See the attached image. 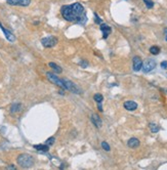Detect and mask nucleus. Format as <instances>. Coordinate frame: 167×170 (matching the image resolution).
<instances>
[{"label":"nucleus","mask_w":167,"mask_h":170,"mask_svg":"<svg viewBox=\"0 0 167 170\" xmlns=\"http://www.w3.org/2000/svg\"><path fill=\"white\" fill-rule=\"evenodd\" d=\"M61 13L66 21L77 23V17H76V15L73 9H72L71 5H64L61 8Z\"/></svg>","instance_id":"1"},{"label":"nucleus","mask_w":167,"mask_h":170,"mask_svg":"<svg viewBox=\"0 0 167 170\" xmlns=\"http://www.w3.org/2000/svg\"><path fill=\"white\" fill-rule=\"evenodd\" d=\"M18 164L23 168H30L34 165V158L28 154H21L17 159Z\"/></svg>","instance_id":"2"},{"label":"nucleus","mask_w":167,"mask_h":170,"mask_svg":"<svg viewBox=\"0 0 167 170\" xmlns=\"http://www.w3.org/2000/svg\"><path fill=\"white\" fill-rule=\"evenodd\" d=\"M46 77H47V79L49 80L51 83L55 84V85H58V86H60L61 88H64L66 89V86H65V82H64V79H61L60 77H58V76H55L53 73H50V72H47L46 73Z\"/></svg>","instance_id":"3"},{"label":"nucleus","mask_w":167,"mask_h":170,"mask_svg":"<svg viewBox=\"0 0 167 170\" xmlns=\"http://www.w3.org/2000/svg\"><path fill=\"white\" fill-rule=\"evenodd\" d=\"M58 42H59V40H58L57 37H54V36H47V37L41 39V44L44 47H47V48L55 46L58 44Z\"/></svg>","instance_id":"4"},{"label":"nucleus","mask_w":167,"mask_h":170,"mask_svg":"<svg viewBox=\"0 0 167 170\" xmlns=\"http://www.w3.org/2000/svg\"><path fill=\"white\" fill-rule=\"evenodd\" d=\"M157 64L156 62L154 61V59H148L147 61H145V63H142V71H144V73H150V72H152L153 70L156 68Z\"/></svg>","instance_id":"5"},{"label":"nucleus","mask_w":167,"mask_h":170,"mask_svg":"<svg viewBox=\"0 0 167 170\" xmlns=\"http://www.w3.org/2000/svg\"><path fill=\"white\" fill-rule=\"evenodd\" d=\"M64 82H65L66 89H68V90L71 91V92H73V93H76V94H79L80 89L74 82L70 81V80H68V79H64Z\"/></svg>","instance_id":"6"},{"label":"nucleus","mask_w":167,"mask_h":170,"mask_svg":"<svg viewBox=\"0 0 167 170\" xmlns=\"http://www.w3.org/2000/svg\"><path fill=\"white\" fill-rule=\"evenodd\" d=\"M9 5H20V6H28L31 3V0H6Z\"/></svg>","instance_id":"7"},{"label":"nucleus","mask_w":167,"mask_h":170,"mask_svg":"<svg viewBox=\"0 0 167 170\" xmlns=\"http://www.w3.org/2000/svg\"><path fill=\"white\" fill-rule=\"evenodd\" d=\"M0 29H1V31L4 33V35H5V37H6V39L8 40V41H11V42H13L15 40V35H13V33H11V31H8L7 29H5L4 27L2 26V24L0 23Z\"/></svg>","instance_id":"8"},{"label":"nucleus","mask_w":167,"mask_h":170,"mask_svg":"<svg viewBox=\"0 0 167 170\" xmlns=\"http://www.w3.org/2000/svg\"><path fill=\"white\" fill-rule=\"evenodd\" d=\"M100 31L102 32V38H104V39H107L108 36L111 34V32H112V28H111L110 26L106 25V24H102V25H100Z\"/></svg>","instance_id":"9"},{"label":"nucleus","mask_w":167,"mask_h":170,"mask_svg":"<svg viewBox=\"0 0 167 170\" xmlns=\"http://www.w3.org/2000/svg\"><path fill=\"white\" fill-rule=\"evenodd\" d=\"M142 68V61L140 57H133V70L135 72L140 71Z\"/></svg>","instance_id":"10"},{"label":"nucleus","mask_w":167,"mask_h":170,"mask_svg":"<svg viewBox=\"0 0 167 170\" xmlns=\"http://www.w3.org/2000/svg\"><path fill=\"white\" fill-rule=\"evenodd\" d=\"M124 108L127 111H134V110L138 109V104L133 101H126L124 103Z\"/></svg>","instance_id":"11"},{"label":"nucleus","mask_w":167,"mask_h":170,"mask_svg":"<svg viewBox=\"0 0 167 170\" xmlns=\"http://www.w3.org/2000/svg\"><path fill=\"white\" fill-rule=\"evenodd\" d=\"M91 121L98 128H100V126H102V119H100V116L96 115V114H93V115L91 116Z\"/></svg>","instance_id":"12"},{"label":"nucleus","mask_w":167,"mask_h":170,"mask_svg":"<svg viewBox=\"0 0 167 170\" xmlns=\"http://www.w3.org/2000/svg\"><path fill=\"white\" fill-rule=\"evenodd\" d=\"M127 146L129 148H131V149H135V148H138L140 146V141L138 139H135V137H132V139H130L127 141Z\"/></svg>","instance_id":"13"},{"label":"nucleus","mask_w":167,"mask_h":170,"mask_svg":"<svg viewBox=\"0 0 167 170\" xmlns=\"http://www.w3.org/2000/svg\"><path fill=\"white\" fill-rule=\"evenodd\" d=\"M34 149L37 150L38 152H44V153H46L48 151V149H49V147L46 145H36L34 146Z\"/></svg>","instance_id":"14"},{"label":"nucleus","mask_w":167,"mask_h":170,"mask_svg":"<svg viewBox=\"0 0 167 170\" xmlns=\"http://www.w3.org/2000/svg\"><path fill=\"white\" fill-rule=\"evenodd\" d=\"M49 67L53 70L54 73H57V74H61L62 72H63L62 68L60 67V66H58L57 64H54V63H49Z\"/></svg>","instance_id":"15"},{"label":"nucleus","mask_w":167,"mask_h":170,"mask_svg":"<svg viewBox=\"0 0 167 170\" xmlns=\"http://www.w3.org/2000/svg\"><path fill=\"white\" fill-rule=\"evenodd\" d=\"M21 110V105L20 104H13L11 107V113H17Z\"/></svg>","instance_id":"16"},{"label":"nucleus","mask_w":167,"mask_h":170,"mask_svg":"<svg viewBox=\"0 0 167 170\" xmlns=\"http://www.w3.org/2000/svg\"><path fill=\"white\" fill-rule=\"evenodd\" d=\"M150 129H151V131H152L153 133H156V132H158V131L160 130V127H159L157 124L151 123L150 124Z\"/></svg>","instance_id":"17"},{"label":"nucleus","mask_w":167,"mask_h":170,"mask_svg":"<svg viewBox=\"0 0 167 170\" xmlns=\"http://www.w3.org/2000/svg\"><path fill=\"white\" fill-rule=\"evenodd\" d=\"M93 99L98 104H102V99H104V97H102V95L100 94V93H95V94H94V97H93Z\"/></svg>","instance_id":"18"},{"label":"nucleus","mask_w":167,"mask_h":170,"mask_svg":"<svg viewBox=\"0 0 167 170\" xmlns=\"http://www.w3.org/2000/svg\"><path fill=\"white\" fill-rule=\"evenodd\" d=\"M150 52L154 55H157L159 52H160V48H159L158 46H152L150 48Z\"/></svg>","instance_id":"19"},{"label":"nucleus","mask_w":167,"mask_h":170,"mask_svg":"<svg viewBox=\"0 0 167 170\" xmlns=\"http://www.w3.org/2000/svg\"><path fill=\"white\" fill-rule=\"evenodd\" d=\"M144 2L148 8H153V6H154V2L152 0H144Z\"/></svg>","instance_id":"20"},{"label":"nucleus","mask_w":167,"mask_h":170,"mask_svg":"<svg viewBox=\"0 0 167 170\" xmlns=\"http://www.w3.org/2000/svg\"><path fill=\"white\" fill-rule=\"evenodd\" d=\"M102 148L105 150V151H107V152H109L111 150L110 146H109V143H107V141H102Z\"/></svg>","instance_id":"21"},{"label":"nucleus","mask_w":167,"mask_h":170,"mask_svg":"<svg viewBox=\"0 0 167 170\" xmlns=\"http://www.w3.org/2000/svg\"><path fill=\"white\" fill-rule=\"evenodd\" d=\"M55 141V139H54V137H49V139H47V141H45V145L48 146V147H50V146L53 145V143Z\"/></svg>","instance_id":"22"},{"label":"nucleus","mask_w":167,"mask_h":170,"mask_svg":"<svg viewBox=\"0 0 167 170\" xmlns=\"http://www.w3.org/2000/svg\"><path fill=\"white\" fill-rule=\"evenodd\" d=\"M94 22H95L96 24H98V25H102V19H100V17L98 15V13H94Z\"/></svg>","instance_id":"23"},{"label":"nucleus","mask_w":167,"mask_h":170,"mask_svg":"<svg viewBox=\"0 0 167 170\" xmlns=\"http://www.w3.org/2000/svg\"><path fill=\"white\" fill-rule=\"evenodd\" d=\"M6 170H18L17 167H15V165H9L6 167Z\"/></svg>","instance_id":"24"},{"label":"nucleus","mask_w":167,"mask_h":170,"mask_svg":"<svg viewBox=\"0 0 167 170\" xmlns=\"http://www.w3.org/2000/svg\"><path fill=\"white\" fill-rule=\"evenodd\" d=\"M161 68L162 69H167V61H164L161 63Z\"/></svg>","instance_id":"25"},{"label":"nucleus","mask_w":167,"mask_h":170,"mask_svg":"<svg viewBox=\"0 0 167 170\" xmlns=\"http://www.w3.org/2000/svg\"><path fill=\"white\" fill-rule=\"evenodd\" d=\"M80 65L82 66V68H86V67H87V65H88V63L85 61V59H83V61L81 62V64H80Z\"/></svg>","instance_id":"26"},{"label":"nucleus","mask_w":167,"mask_h":170,"mask_svg":"<svg viewBox=\"0 0 167 170\" xmlns=\"http://www.w3.org/2000/svg\"><path fill=\"white\" fill-rule=\"evenodd\" d=\"M164 37H165V40L167 41V28L164 29Z\"/></svg>","instance_id":"27"},{"label":"nucleus","mask_w":167,"mask_h":170,"mask_svg":"<svg viewBox=\"0 0 167 170\" xmlns=\"http://www.w3.org/2000/svg\"><path fill=\"white\" fill-rule=\"evenodd\" d=\"M98 110L100 112H102V104H98Z\"/></svg>","instance_id":"28"},{"label":"nucleus","mask_w":167,"mask_h":170,"mask_svg":"<svg viewBox=\"0 0 167 170\" xmlns=\"http://www.w3.org/2000/svg\"><path fill=\"white\" fill-rule=\"evenodd\" d=\"M163 90H164V91H166V92H167V89H163Z\"/></svg>","instance_id":"29"}]
</instances>
